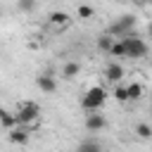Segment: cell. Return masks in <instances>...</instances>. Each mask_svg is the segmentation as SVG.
<instances>
[{
    "instance_id": "1",
    "label": "cell",
    "mask_w": 152,
    "mask_h": 152,
    "mask_svg": "<svg viewBox=\"0 0 152 152\" xmlns=\"http://www.w3.org/2000/svg\"><path fill=\"white\" fill-rule=\"evenodd\" d=\"M104 100H107V90H104V88H100V86H93V88H88V90H86V95H83L81 104H83V109H86V112H97V109L104 104Z\"/></svg>"
},
{
    "instance_id": "2",
    "label": "cell",
    "mask_w": 152,
    "mask_h": 152,
    "mask_svg": "<svg viewBox=\"0 0 152 152\" xmlns=\"http://www.w3.org/2000/svg\"><path fill=\"white\" fill-rule=\"evenodd\" d=\"M133 28H135V17L133 14H124V17H119L116 21H112L109 24V36H114V38H126V36H131L133 33Z\"/></svg>"
},
{
    "instance_id": "3",
    "label": "cell",
    "mask_w": 152,
    "mask_h": 152,
    "mask_svg": "<svg viewBox=\"0 0 152 152\" xmlns=\"http://www.w3.org/2000/svg\"><path fill=\"white\" fill-rule=\"evenodd\" d=\"M40 119V107L36 102H21L19 109H17V121L19 126H31Z\"/></svg>"
},
{
    "instance_id": "4",
    "label": "cell",
    "mask_w": 152,
    "mask_h": 152,
    "mask_svg": "<svg viewBox=\"0 0 152 152\" xmlns=\"http://www.w3.org/2000/svg\"><path fill=\"white\" fill-rule=\"evenodd\" d=\"M124 43H126V50H128V57L131 59H142V57H147V43L142 40V38H138L135 33H131V36H126V38H121Z\"/></svg>"
},
{
    "instance_id": "5",
    "label": "cell",
    "mask_w": 152,
    "mask_h": 152,
    "mask_svg": "<svg viewBox=\"0 0 152 152\" xmlns=\"http://www.w3.org/2000/svg\"><path fill=\"white\" fill-rule=\"evenodd\" d=\"M107 126V119L102 116V114H97V112H88V116H86V128L90 131V133H97V131H102Z\"/></svg>"
},
{
    "instance_id": "6",
    "label": "cell",
    "mask_w": 152,
    "mask_h": 152,
    "mask_svg": "<svg viewBox=\"0 0 152 152\" xmlns=\"http://www.w3.org/2000/svg\"><path fill=\"white\" fill-rule=\"evenodd\" d=\"M104 78H107L109 83H119V81L124 78V66H121L119 62H109L107 69H104Z\"/></svg>"
},
{
    "instance_id": "7",
    "label": "cell",
    "mask_w": 152,
    "mask_h": 152,
    "mask_svg": "<svg viewBox=\"0 0 152 152\" xmlns=\"http://www.w3.org/2000/svg\"><path fill=\"white\" fill-rule=\"evenodd\" d=\"M36 86H38L43 93H55V90H57V81H55L50 74H38V76H36Z\"/></svg>"
},
{
    "instance_id": "8",
    "label": "cell",
    "mask_w": 152,
    "mask_h": 152,
    "mask_svg": "<svg viewBox=\"0 0 152 152\" xmlns=\"http://www.w3.org/2000/svg\"><path fill=\"white\" fill-rule=\"evenodd\" d=\"M10 140H12L14 145H26V142H28V131L17 126V128H12V131H10Z\"/></svg>"
},
{
    "instance_id": "9",
    "label": "cell",
    "mask_w": 152,
    "mask_h": 152,
    "mask_svg": "<svg viewBox=\"0 0 152 152\" xmlns=\"http://www.w3.org/2000/svg\"><path fill=\"white\" fill-rule=\"evenodd\" d=\"M48 19H50V24H52V26H66V24L71 21V17H69L66 12H62V10H59V12H50V17H48Z\"/></svg>"
},
{
    "instance_id": "10",
    "label": "cell",
    "mask_w": 152,
    "mask_h": 152,
    "mask_svg": "<svg viewBox=\"0 0 152 152\" xmlns=\"http://www.w3.org/2000/svg\"><path fill=\"white\" fill-rule=\"evenodd\" d=\"M78 71H81V64H78V62H66L64 69H62V76H64L66 81H71V78L78 76Z\"/></svg>"
},
{
    "instance_id": "11",
    "label": "cell",
    "mask_w": 152,
    "mask_h": 152,
    "mask_svg": "<svg viewBox=\"0 0 152 152\" xmlns=\"http://www.w3.org/2000/svg\"><path fill=\"white\" fill-rule=\"evenodd\" d=\"M0 119H2V128H5V131H12V128H17V126H19L17 114H12V112H7V109L0 114Z\"/></svg>"
},
{
    "instance_id": "12",
    "label": "cell",
    "mask_w": 152,
    "mask_h": 152,
    "mask_svg": "<svg viewBox=\"0 0 152 152\" xmlns=\"http://www.w3.org/2000/svg\"><path fill=\"white\" fill-rule=\"evenodd\" d=\"M76 152H102V145L90 138V140H83V142L76 147Z\"/></svg>"
},
{
    "instance_id": "13",
    "label": "cell",
    "mask_w": 152,
    "mask_h": 152,
    "mask_svg": "<svg viewBox=\"0 0 152 152\" xmlns=\"http://www.w3.org/2000/svg\"><path fill=\"white\" fill-rule=\"evenodd\" d=\"M114 36H109V33H104V36H100L97 38V48L102 50V52H112V48H114Z\"/></svg>"
},
{
    "instance_id": "14",
    "label": "cell",
    "mask_w": 152,
    "mask_h": 152,
    "mask_svg": "<svg viewBox=\"0 0 152 152\" xmlns=\"http://www.w3.org/2000/svg\"><path fill=\"white\" fill-rule=\"evenodd\" d=\"M135 135H138L140 140H152V126L145 124V121L138 124V126H135Z\"/></svg>"
},
{
    "instance_id": "15",
    "label": "cell",
    "mask_w": 152,
    "mask_h": 152,
    "mask_svg": "<svg viewBox=\"0 0 152 152\" xmlns=\"http://www.w3.org/2000/svg\"><path fill=\"white\" fill-rule=\"evenodd\" d=\"M109 55H112V57H128V50H126V43H124V40H116Z\"/></svg>"
},
{
    "instance_id": "16",
    "label": "cell",
    "mask_w": 152,
    "mask_h": 152,
    "mask_svg": "<svg viewBox=\"0 0 152 152\" xmlns=\"http://www.w3.org/2000/svg\"><path fill=\"white\" fill-rule=\"evenodd\" d=\"M114 100L116 102H128L131 97H128V88L126 86H116L114 88Z\"/></svg>"
},
{
    "instance_id": "17",
    "label": "cell",
    "mask_w": 152,
    "mask_h": 152,
    "mask_svg": "<svg viewBox=\"0 0 152 152\" xmlns=\"http://www.w3.org/2000/svg\"><path fill=\"white\" fill-rule=\"evenodd\" d=\"M128 88V97L131 100H140L142 97V86L140 83H131V86H126Z\"/></svg>"
},
{
    "instance_id": "18",
    "label": "cell",
    "mask_w": 152,
    "mask_h": 152,
    "mask_svg": "<svg viewBox=\"0 0 152 152\" xmlns=\"http://www.w3.org/2000/svg\"><path fill=\"white\" fill-rule=\"evenodd\" d=\"M76 14H78V19H90V17L95 14V10H93L90 5H78V10H76Z\"/></svg>"
},
{
    "instance_id": "19",
    "label": "cell",
    "mask_w": 152,
    "mask_h": 152,
    "mask_svg": "<svg viewBox=\"0 0 152 152\" xmlns=\"http://www.w3.org/2000/svg\"><path fill=\"white\" fill-rule=\"evenodd\" d=\"M17 7H19L21 12H31V10L36 7V0H17Z\"/></svg>"
},
{
    "instance_id": "20",
    "label": "cell",
    "mask_w": 152,
    "mask_h": 152,
    "mask_svg": "<svg viewBox=\"0 0 152 152\" xmlns=\"http://www.w3.org/2000/svg\"><path fill=\"white\" fill-rule=\"evenodd\" d=\"M140 2H142V5H152V0H140Z\"/></svg>"
},
{
    "instance_id": "21",
    "label": "cell",
    "mask_w": 152,
    "mask_h": 152,
    "mask_svg": "<svg viewBox=\"0 0 152 152\" xmlns=\"http://www.w3.org/2000/svg\"><path fill=\"white\" fill-rule=\"evenodd\" d=\"M147 33H150V38H152V24H150V26H147Z\"/></svg>"
},
{
    "instance_id": "22",
    "label": "cell",
    "mask_w": 152,
    "mask_h": 152,
    "mask_svg": "<svg viewBox=\"0 0 152 152\" xmlns=\"http://www.w3.org/2000/svg\"><path fill=\"white\" fill-rule=\"evenodd\" d=\"M150 114H152V104H150Z\"/></svg>"
},
{
    "instance_id": "23",
    "label": "cell",
    "mask_w": 152,
    "mask_h": 152,
    "mask_svg": "<svg viewBox=\"0 0 152 152\" xmlns=\"http://www.w3.org/2000/svg\"><path fill=\"white\" fill-rule=\"evenodd\" d=\"M150 66H152V59H150Z\"/></svg>"
}]
</instances>
